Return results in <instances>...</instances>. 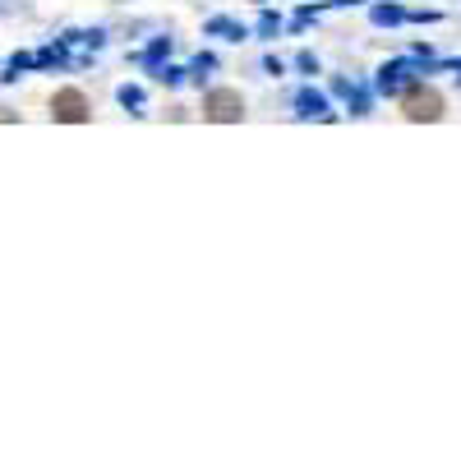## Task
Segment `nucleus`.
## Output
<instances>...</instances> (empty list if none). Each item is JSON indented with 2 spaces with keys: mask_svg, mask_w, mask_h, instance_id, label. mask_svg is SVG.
<instances>
[{
  "mask_svg": "<svg viewBox=\"0 0 461 461\" xmlns=\"http://www.w3.org/2000/svg\"><path fill=\"white\" fill-rule=\"evenodd\" d=\"M397 111H402V121H411V125H438L443 115H447V97H443L434 84L415 79V84H406V93L397 97Z\"/></svg>",
  "mask_w": 461,
  "mask_h": 461,
  "instance_id": "f257e3e1",
  "label": "nucleus"
},
{
  "mask_svg": "<svg viewBox=\"0 0 461 461\" xmlns=\"http://www.w3.org/2000/svg\"><path fill=\"white\" fill-rule=\"evenodd\" d=\"M51 121L56 125H88L93 121V102L84 88H56L51 93Z\"/></svg>",
  "mask_w": 461,
  "mask_h": 461,
  "instance_id": "7ed1b4c3",
  "label": "nucleus"
},
{
  "mask_svg": "<svg viewBox=\"0 0 461 461\" xmlns=\"http://www.w3.org/2000/svg\"><path fill=\"white\" fill-rule=\"evenodd\" d=\"M245 97H240V88H212V93H203V121L208 125H240L245 121Z\"/></svg>",
  "mask_w": 461,
  "mask_h": 461,
  "instance_id": "f03ea898",
  "label": "nucleus"
}]
</instances>
